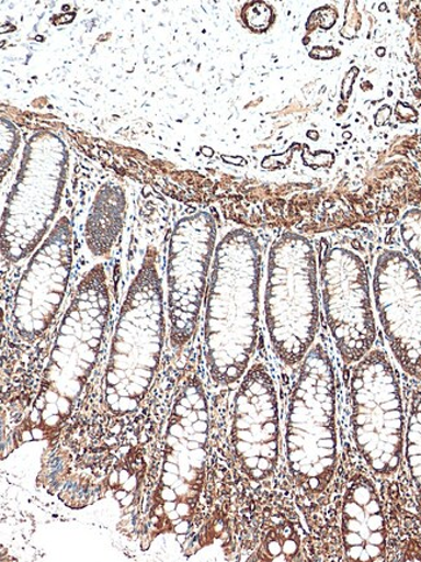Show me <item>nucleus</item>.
<instances>
[{
  "label": "nucleus",
  "mask_w": 421,
  "mask_h": 562,
  "mask_svg": "<svg viewBox=\"0 0 421 562\" xmlns=\"http://www.w3.org/2000/svg\"><path fill=\"white\" fill-rule=\"evenodd\" d=\"M262 250L252 232L235 229L214 254L205 313V350L210 379L237 387L259 336Z\"/></svg>",
  "instance_id": "nucleus-1"
},
{
  "label": "nucleus",
  "mask_w": 421,
  "mask_h": 562,
  "mask_svg": "<svg viewBox=\"0 0 421 562\" xmlns=\"http://www.w3.org/2000/svg\"><path fill=\"white\" fill-rule=\"evenodd\" d=\"M285 451L299 493L306 501L319 504L339 464L337 379L323 345H314L301 362L291 393Z\"/></svg>",
  "instance_id": "nucleus-2"
},
{
  "label": "nucleus",
  "mask_w": 421,
  "mask_h": 562,
  "mask_svg": "<svg viewBox=\"0 0 421 562\" xmlns=\"http://www.w3.org/2000/svg\"><path fill=\"white\" fill-rule=\"evenodd\" d=\"M265 316L271 346L285 367L301 364L319 330L317 254L308 238L285 233L271 247Z\"/></svg>",
  "instance_id": "nucleus-3"
},
{
  "label": "nucleus",
  "mask_w": 421,
  "mask_h": 562,
  "mask_svg": "<svg viewBox=\"0 0 421 562\" xmlns=\"http://www.w3.org/2000/svg\"><path fill=\"white\" fill-rule=\"evenodd\" d=\"M163 339L162 289L156 255L149 251L128 293L106 372V403L113 412L138 408L159 366Z\"/></svg>",
  "instance_id": "nucleus-4"
},
{
  "label": "nucleus",
  "mask_w": 421,
  "mask_h": 562,
  "mask_svg": "<svg viewBox=\"0 0 421 562\" xmlns=\"http://www.w3.org/2000/svg\"><path fill=\"white\" fill-rule=\"evenodd\" d=\"M352 437L369 471L390 479L401 467L406 423L396 370L382 350L356 362L349 382Z\"/></svg>",
  "instance_id": "nucleus-5"
},
{
  "label": "nucleus",
  "mask_w": 421,
  "mask_h": 562,
  "mask_svg": "<svg viewBox=\"0 0 421 562\" xmlns=\"http://www.w3.org/2000/svg\"><path fill=\"white\" fill-rule=\"evenodd\" d=\"M68 153L59 138L39 134L26 146L3 215L2 250L16 262L34 251L54 222L66 183Z\"/></svg>",
  "instance_id": "nucleus-6"
},
{
  "label": "nucleus",
  "mask_w": 421,
  "mask_h": 562,
  "mask_svg": "<svg viewBox=\"0 0 421 562\" xmlns=\"http://www.w3.org/2000/svg\"><path fill=\"white\" fill-rule=\"evenodd\" d=\"M327 325L344 366L373 351L376 324L365 262L344 247L327 251L320 266Z\"/></svg>",
  "instance_id": "nucleus-7"
},
{
  "label": "nucleus",
  "mask_w": 421,
  "mask_h": 562,
  "mask_svg": "<svg viewBox=\"0 0 421 562\" xmlns=\"http://www.w3.org/2000/svg\"><path fill=\"white\" fill-rule=\"evenodd\" d=\"M217 227L198 212L177 224L170 240L168 286L171 346L180 350L196 331L200 311L216 254Z\"/></svg>",
  "instance_id": "nucleus-8"
},
{
  "label": "nucleus",
  "mask_w": 421,
  "mask_h": 562,
  "mask_svg": "<svg viewBox=\"0 0 421 562\" xmlns=\"http://www.w3.org/2000/svg\"><path fill=\"white\" fill-rule=\"evenodd\" d=\"M374 296L385 338L406 374L421 381V274L402 252L376 260Z\"/></svg>",
  "instance_id": "nucleus-9"
},
{
  "label": "nucleus",
  "mask_w": 421,
  "mask_h": 562,
  "mask_svg": "<svg viewBox=\"0 0 421 562\" xmlns=\"http://www.w3.org/2000/svg\"><path fill=\"white\" fill-rule=\"evenodd\" d=\"M280 409L268 367L255 364L242 376L235 397L232 446L251 486L274 473L280 458Z\"/></svg>",
  "instance_id": "nucleus-10"
},
{
  "label": "nucleus",
  "mask_w": 421,
  "mask_h": 562,
  "mask_svg": "<svg viewBox=\"0 0 421 562\" xmlns=\"http://www.w3.org/2000/svg\"><path fill=\"white\" fill-rule=\"evenodd\" d=\"M71 266V229L67 218L55 229L34 255L21 280L14 318L27 339L39 336L60 307L67 290Z\"/></svg>",
  "instance_id": "nucleus-11"
},
{
  "label": "nucleus",
  "mask_w": 421,
  "mask_h": 562,
  "mask_svg": "<svg viewBox=\"0 0 421 562\" xmlns=\"http://www.w3.org/2000/svg\"><path fill=\"white\" fill-rule=\"evenodd\" d=\"M341 543L348 561L387 559V522L376 487L365 475L354 476L342 494Z\"/></svg>",
  "instance_id": "nucleus-12"
},
{
  "label": "nucleus",
  "mask_w": 421,
  "mask_h": 562,
  "mask_svg": "<svg viewBox=\"0 0 421 562\" xmlns=\"http://www.w3.org/2000/svg\"><path fill=\"white\" fill-rule=\"evenodd\" d=\"M125 216V196L120 188L104 189L99 193L89 216L88 244L91 251L102 256L109 254L116 240Z\"/></svg>",
  "instance_id": "nucleus-13"
},
{
  "label": "nucleus",
  "mask_w": 421,
  "mask_h": 562,
  "mask_svg": "<svg viewBox=\"0 0 421 562\" xmlns=\"http://www.w3.org/2000/svg\"><path fill=\"white\" fill-rule=\"evenodd\" d=\"M405 459L421 504V387L413 391L405 436Z\"/></svg>",
  "instance_id": "nucleus-14"
},
{
  "label": "nucleus",
  "mask_w": 421,
  "mask_h": 562,
  "mask_svg": "<svg viewBox=\"0 0 421 562\" xmlns=\"http://www.w3.org/2000/svg\"><path fill=\"white\" fill-rule=\"evenodd\" d=\"M399 231H401L405 246L421 266V210L406 212Z\"/></svg>",
  "instance_id": "nucleus-15"
},
{
  "label": "nucleus",
  "mask_w": 421,
  "mask_h": 562,
  "mask_svg": "<svg viewBox=\"0 0 421 562\" xmlns=\"http://www.w3.org/2000/svg\"><path fill=\"white\" fill-rule=\"evenodd\" d=\"M242 18L252 31L262 32L270 25L273 11L266 3H251L246 7Z\"/></svg>",
  "instance_id": "nucleus-16"
},
{
  "label": "nucleus",
  "mask_w": 421,
  "mask_h": 562,
  "mask_svg": "<svg viewBox=\"0 0 421 562\" xmlns=\"http://www.w3.org/2000/svg\"><path fill=\"white\" fill-rule=\"evenodd\" d=\"M396 115L403 123H416L418 120V112L411 105L399 102L396 106Z\"/></svg>",
  "instance_id": "nucleus-17"
},
{
  "label": "nucleus",
  "mask_w": 421,
  "mask_h": 562,
  "mask_svg": "<svg viewBox=\"0 0 421 562\" xmlns=\"http://www.w3.org/2000/svg\"><path fill=\"white\" fill-rule=\"evenodd\" d=\"M391 115V109L389 105H384L379 112L376 113L375 123L376 125H383L385 121Z\"/></svg>",
  "instance_id": "nucleus-18"
},
{
  "label": "nucleus",
  "mask_w": 421,
  "mask_h": 562,
  "mask_svg": "<svg viewBox=\"0 0 421 562\" xmlns=\"http://www.w3.org/2000/svg\"><path fill=\"white\" fill-rule=\"evenodd\" d=\"M161 495H162V499L166 502H177L178 501L175 490H173L171 487L167 486L166 488H162Z\"/></svg>",
  "instance_id": "nucleus-19"
},
{
  "label": "nucleus",
  "mask_w": 421,
  "mask_h": 562,
  "mask_svg": "<svg viewBox=\"0 0 421 562\" xmlns=\"http://www.w3.org/2000/svg\"><path fill=\"white\" fill-rule=\"evenodd\" d=\"M166 472L173 473L178 476L181 475L180 467H178L177 464H173V462H169V461L166 464Z\"/></svg>",
  "instance_id": "nucleus-20"
},
{
  "label": "nucleus",
  "mask_w": 421,
  "mask_h": 562,
  "mask_svg": "<svg viewBox=\"0 0 421 562\" xmlns=\"http://www.w3.org/2000/svg\"><path fill=\"white\" fill-rule=\"evenodd\" d=\"M189 531H190V522L185 521V519L180 525L175 526L177 533H187Z\"/></svg>",
  "instance_id": "nucleus-21"
},
{
  "label": "nucleus",
  "mask_w": 421,
  "mask_h": 562,
  "mask_svg": "<svg viewBox=\"0 0 421 562\" xmlns=\"http://www.w3.org/2000/svg\"><path fill=\"white\" fill-rule=\"evenodd\" d=\"M33 438L34 439H43L45 438V431H43L41 428H34L32 430Z\"/></svg>",
  "instance_id": "nucleus-22"
},
{
  "label": "nucleus",
  "mask_w": 421,
  "mask_h": 562,
  "mask_svg": "<svg viewBox=\"0 0 421 562\" xmlns=\"http://www.w3.org/2000/svg\"><path fill=\"white\" fill-rule=\"evenodd\" d=\"M130 480V474H128L126 471H121L120 473V483L121 485H125V483Z\"/></svg>",
  "instance_id": "nucleus-23"
},
{
  "label": "nucleus",
  "mask_w": 421,
  "mask_h": 562,
  "mask_svg": "<svg viewBox=\"0 0 421 562\" xmlns=\"http://www.w3.org/2000/svg\"><path fill=\"white\" fill-rule=\"evenodd\" d=\"M177 502H167L166 505H163V508H166L167 514H169V512H173L177 509Z\"/></svg>",
  "instance_id": "nucleus-24"
},
{
  "label": "nucleus",
  "mask_w": 421,
  "mask_h": 562,
  "mask_svg": "<svg viewBox=\"0 0 421 562\" xmlns=\"http://www.w3.org/2000/svg\"><path fill=\"white\" fill-rule=\"evenodd\" d=\"M133 501L134 495H127L124 501H121V505H123V507H128V505H130Z\"/></svg>",
  "instance_id": "nucleus-25"
},
{
  "label": "nucleus",
  "mask_w": 421,
  "mask_h": 562,
  "mask_svg": "<svg viewBox=\"0 0 421 562\" xmlns=\"http://www.w3.org/2000/svg\"><path fill=\"white\" fill-rule=\"evenodd\" d=\"M33 439L34 438H33L32 431L26 430V431L23 432V440H24V442H31V440H33Z\"/></svg>",
  "instance_id": "nucleus-26"
},
{
  "label": "nucleus",
  "mask_w": 421,
  "mask_h": 562,
  "mask_svg": "<svg viewBox=\"0 0 421 562\" xmlns=\"http://www.w3.org/2000/svg\"><path fill=\"white\" fill-rule=\"evenodd\" d=\"M127 496V491H118V493H116V495H114V497H116L117 501H124L125 497Z\"/></svg>",
  "instance_id": "nucleus-27"
},
{
  "label": "nucleus",
  "mask_w": 421,
  "mask_h": 562,
  "mask_svg": "<svg viewBox=\"0 0 421 562\" xmlns=\"http://www.w3.org/2000/svg\"><path fill=\"white\" fill-rule=\"evenodd\" d=\"M135 487V480L134 479H130L128 480L125 485H124V488L126 491H132L133 488Z\"/></svg>",
  "instance_id": "nucleus-28"
},
{
  "label": "nucleus",
  "mask_w": 421,
  "mask_h": 562,
  "mask_svg": "<svg viewBox=\"0 0 421 562\" xmlns=\"http://www.w3.org/2000/svg\"><path fill=\"white\" fill-rule=\"evenodd\" d=\"M178 542H180V544H184L185 543V533H178Z\"/></svg>",
  "instance_id": "nucleus-29"
},
{
  "label": "nucleus",
  "mask_w": 421,
  "mask_h": 562,
  "mask_svg": "<svg viewBox=\"0 0 421 562\" xmlns=\"http://www.w3.org/2000/svg\"><path fill=\"white\" fill-rule=\"evenodd\" d=\"M163 512H166V508L157 507L155 514H156V516H162Z\"/></svg>",
  "instance_id": "nucleus-30"
},
{
  "label": "nucleus",
  "mask_w": 421,
  "mask_h": 562,
  "mask_svg": "<svg viewBox=\"0 0 421 562\" xmlns=\"http://www.w3.org/2000/svg\"><path fill=\"white\" fill-rule=\"evenodd\" d=\"M128 450H130V447H124L123 450H121V452L126 453L128 452Z\"/></svg>",
  "instance_id": "nucleus-31"
},
{
  "label": "nucleus",
  "mask_w": 421,
  "mask_h": 562,
  "mask_svg": "<svg viewBox=\"0 0 421 562\" xmlns=\"http://www.w3.org/2000/svg\"><path fill=\"white\" fill-rule=\"evenodd\" d=\"M157 517H159V516H155V517L152 518V522H153V524L159 522V518H157Z\"/></svg>",
  "instance_id": "nucleus-32"
},
{
  "label": "nucleus",
  "mask_w": 421,
  "mask_h": 562,
  "mask_svg": "<svg viewBox=\"0 0 421 562\" xmlns=\"http://www.w3.org/2000/svg\"><path fill=\"white\" fill-rule=\"evenodd\" d=\"M106 443H109V445H114V443H116V439H111V440H109V442H106Z\"/></svg>",
  "instance_id": "nucleus-33"
}]
</instances>
